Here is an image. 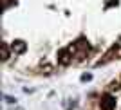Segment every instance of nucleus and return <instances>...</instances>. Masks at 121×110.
Returning <instances> with one entry per match:
<instances>
[{
	"label": "nucleus",
	"mask_w": 121,
	"mask_h": 110,
	"mask_svg": "<svg viewBox=\"0 0 121 110\" xmlns=\"http://www.w3.org/2000/svg\"><path fill=\"white\" fill-rule=\"evenodd\" d=\"M11 51H13V49H9V45L5 43V42H2V61H7V60H9Z\"/></svg>",
	"instance_id": "nucleus-4"
},
{
	"label": "nucleus",
	"mask_w": 121,
	"mask_h": 110,
	"mask_svg": "<svg viewBox=\"0 0 121 110\" xmlns=\"http://www.w3.org/2000/svg\"><path fill=\"white\" fill-rule=\"evenodd\" d=\"M13 110H24V108H20V106H16V108H13Z\"/></svg>",
	"instance_id": "nucleus-8"
},
{
	"label": "nucleus",
	"mask_w": 121,
	"mask_h": 110,
	"mask_svg": "<svg viewBox=\"0 0 121 110\" xmlns=\"http://www.w3.org/2000/svg\"><path fill=\"white\" fill-rule=\"evenodd\" d=\"M56 58H58V63H60V65H69L72 61V51L71 49H60L58 54H56Z\"/></svg>",
	"instance_id": "nucleus-2"
},
{
	"label": "nucleus",
	"mask_w": 121,
	"mask_h": 110,
	"mask_svg": "<svg viewBox=\"0 0 121 110\" xmlns=\"http://www.w3.org/2000/svg\"><path fill=\"white\" fill-rule=\"evenodd\" d=\"M116 97L112 94H103L101 96V99H99V106L101 110H116Z\"/></svg>",
	"instance_id": "nucleus-1"
},
{
	"label": "nucleus",
	"mask_w": 121,
	"mask_h": 110,
	"mask_svg": "<svg viewBox=\"0 0 121 110\" xmlns=\"http://www.w3.org/2000/svg\"><path fill=\"white\" fill-rule=\"evenodd\" d=\"M42 69H45L43 72H52V67H51V65H47V63H45V65L42 63Z\"/></svg>",
	"instance_id": "nucleus-6"
},
{
	"label": "nucleus",
	"mask_w": 121,
	"mask_h": 110,
	"mask_svg": "<svg viewBox=\"0 0 121 110\" xmlns=\"http://www.w3.org/2000/svg\"><path fill=\"white\" fill-rule=\"evenodd\" d=\"M11 49H13L15 54H24L25 51H27V43H25L24 40H15L11 43Z\"/></svg>",
	"instance_id": "nucleus-3"
},
{
	"label": "nucleus",
	"mask_w": 121,
	"mask_h": 110,
	"mask_svg": "<svg viewBox=\"0 0 121 110\" xmlns=\"http://www.w3.org/2000/svg\"><path fill=\"white\" fill-rule=\"evenodd\" d=\"M4 99L7 101V103H16V99H15V97H13V96H5Z\"/></svg>",
	"instance_id": "nucleus-7"
},
{
	"label": "nucleus",
	"mask_w": 121,
	"mask_h": 110,
	"mask_svg": "<svg viewBox=\"0 0 121 110\" xmlns=\"http://www.w3.org/2000/svg\"><path fill=\"white\" fill-rule=\"evenodd\" d=\"M92 80V74H89V72H87V74H81V81H91Z\"/></svg>",
	"instance_id": "nucleus-5"
}]
</instances>
